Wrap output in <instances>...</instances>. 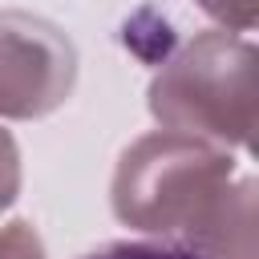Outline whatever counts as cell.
I'll return each instance as SVG.
<instances>
[{
  "label": "cell",
  "mask_w": 259,
  "mask_h": 259,
  "mask_svg": "<svg viewBox=\"0 0 259 259\" xmlns=\"http://www.w3.org/2000/svg\"><path fill=\"white\" fill-rule=\"evenodd\" d=\"M16 190H20V154L8 130H0V210L16 198Z\"/></svg>",
  "instance_id": "52a82bcc"
},
{
  "label": "cell",
  "mask_w": 259,
  "mask_h": 259,
  "mask_svg": "<svg viewBox=\"0 0 259 259\" xmlns=\"http://www.w3.org/2000/svg\"><path fill=\"white\" fill-rule=\"evenodd\" d=\"M202 12H210L214 20H223L235 32H247L255 24V0H198Z\"/></svg>",
  "instance_id": "8992f818"
},
{
  "label": "cell",
  "mask_w": 259,
  "mask_h": 259,
  "mask_svg": "<svg viewBox=\"0 0 259 259\" xmlns=\"http://www.w3.org/2000/svg\"><path fill=\"white\" fill-rule=\"evenodd\" d=\"M77 49L28 12H0V117H45L73 93Z\"/></svg>",
  "instance_id": "3957f363"
},
{
  "label": "cell",
  "mask_w": 259,
  "mask_h": 259,
  "mask_svg": "<svg viewBox=\"0 0 259 259\" xmlns=\"http://www.w3.org/2000/svg\"><path fill=\"white\" fill-rule=\"evenodd\" d=\"M81 259H206V255L178 247V243H109V247L81 255Z\"/></svg>",
  "instance_id": "277c9868"
},
{
  "label": "cell",
  "mask_w": 259,
  "mask_h": 259,
  "mask_svg": "<svg viewBox=\"0 0 259 259\" xmlns=\"http://www.w3.org/2000/svg\"><path fill=\"white\" fill-rule=\"evenodd\" d=\"M158 125L219 146H251L255 130V45L235 32H198L150 81Z\"/></svg>",
  "instance_id": "7a4b0ae2"
},
{
  "label": "cell",
  "mask_w": 259,
  "mask_h": 259,
  "mask_svg": "<svg viewBox=\"0 0 259 259\" xmlns=\"http://www.w3.org/2000/svg\"><path fill=\"white\" fill-rule=\"evenodd\" d=\"M0 259H45V247L28 223L0 227Z\"/></svg>",
  "instance_id": "5b68a950"
},
{
  "label": "cell",
  "mask_w": 259,
  "mask_h": 259,
  "mask_svg": "<svg viewBox=\"0 0 259 259\" xmlns=\"http://www.w3.org/2000/svg\"><path fill=\"white\" fill-rule=\"evenodd\" d=\"M113 214L206 259H255V182L206 138L158 130L138 138L113 174Z\"/></svg>",
  "instance_id": "6da1fadb"
}]
</instances>
